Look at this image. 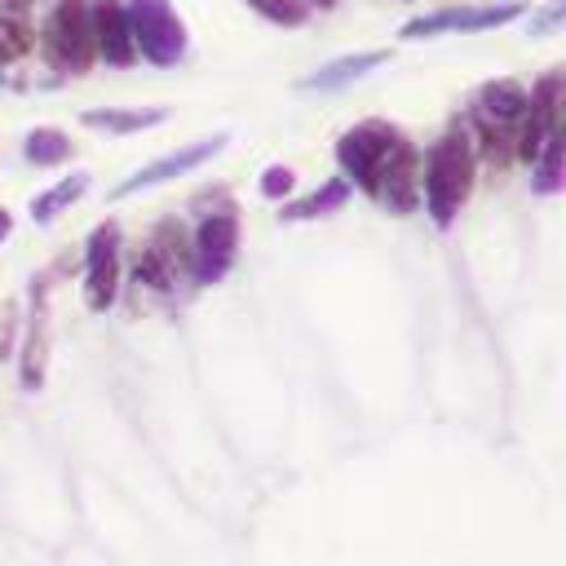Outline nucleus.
Wrapping results in <instances>:
<instances>
[{
    "mask_svg": "<svg viewBox=\"0 0 566 566\" xmlns=\"http://www.w3.org/2000/svg\"><path fill=\"white\" fill-rule=\"evenodd\" d=\"M305 4H318V9H332L336 0H305Z\"/></svg>",
    "mask_w": 566,
    "mask_h": 566,
    "instance_id": "25",
    "label": "nucleus"
},
{
    "mask_svg": "<svg viewBox=\"0 0 566 566\" xmlns=\"http://www.w3.org/2000/svg\"><path fill=\"white\" fill-rule=\"evenodd\" d=\"M234 252H239V221H234V212H212V217H203L199 230H195V248H190L195 279H199V283L226 279V270L234 265Z\"/></svg>",
    "mask_w": 566,
    "mask_h": 566,
    "instance_id": "6",
    "label": "nucleus"
},
{
    "mask_svg": "<svg viewBox=\"0 0 566 566\" xmlns=\"http://www.w3.org/2000/svg\"><path fill=\"white\" fill-rule=\"evenodd\" d=\"M84 190H88V172H71V177H62L57 186H49L44 195L31 199V217H35V221H53V217H57L62 208H71Z\"/></svg>",
    "mask_w": 566,
    "mask_h": 566,
    "instance_id": "17",
    "label": "nucleus"
},
{
    "mask_svg": "<svg viewBox=\"0 0 566 566\" xmlns=\"http://www.w3.org/2000/svg\"><path fill=\"white\" fill-rule=\"evenodd\" d=\"M44 323H49V301H44V292H35V318H31L27 358H22V389H40V380H44V349H49Z\"/></svg>",
    "mask_w": 566,
    "mask_h": 566,
    "instance_id": "15",
    "label": "nucleus"
},
{
    "mask_svg": "<svg viewBox=\"0 0 566 566\" xmlns=\"http://www.w3.org/2000/svg\"><path fill=\"white\" fill-rule=\"evenodd\" d=\"M248 9H256L265 22L274 27H301L310 18V4L305 0H243Z\"/></svg>",
    "mask_w": 566,
    "mask_h": 566,
    "instance_id": "19",
    "label": "nucleus"
},
{
    "mask_svg": "<svg viewBox=\"0 0 566 566\" xmlns=\"http://www.w3.org/2000/svg\"><path fill=\"white\" fill-rule=\"evenodd\" d=\"M478 177V155H473V137L464 124H451L424 155V208L433 217V226H451L455 212L464 208L469 190Z\"/></svg>",
    "mask_w": 566,
    "mask_h": 566,
    "instance_id": "1",
    "label": "nucleus"
},
{
    "mask_svg": "<svg viewBox=\"0 0 566 566\" xmlns=\"http://www.w3.org/2000/svg\"><path fill=\"white\" fill-rule=\"evenodd\" d=\"M88 40H93V57H102L106 66H133L137 62L119 0H93L88 4Z\"/></svg>",
    "mask_w": 566,
    "mask_h": 566,
    "instance_id": "9",
    "label": "nucleus"
},
{
    "mask_svg": "<svg viewBox=\"0 0 566 566\" xmlns=\"http://www.w3.org/2000/svg\"><path fill=\"white\" fill-rule=\"evenodd\" d=\"M27 4H31V0H0V13H4V18H22Z\"/></svg>",
    "mask_w": 566,
    "mask_h": 566,
    "instance_id": "23",
    "label": "nucleus"
},
{
    "mask_svg": "<svg viewBox=\"0 0 566 566\" xmlns=\"http://www.w3.org/2000/svg\"><path fill=\"white\" fill-rule=\"evenodd\" d=\"M44 57L66 71L80 75L93 66V40H88V0H57L49 13V31H44Z\"/></svg>",
    "mask_w": 566,
    "mask_h": 566,
    "instance_id": "4",
    "label": "nucleus"
},
{
    "mask_svg": "<svg viewBox=\"0 0 566 566\" xmlns=\"http://www.w3.org/2000/svg\"><path fill=\"white\" fill-rule=\"evenodd\" d=\"M292 186H296V172L283 168V164H270V168L261 172V195H265V199H287Z\"/></svg>",
    "mask_w": 566,
    "mask_h": 566,
    "instance_id": "20",
    "label": "nucleus"
},
{
    "mask_svg": "<svg viewBox=\"0 0 566 566\" xmlns=\"http://www.w3.org/2000/svg\"><path fill=\"white\" fill-rule=\"evenodd\" d=\"M562 168H566V150H562V133L553 128V133L539 142L535 159H531V186H535L539 195H553V190L562 186Z\"/></svg>",
    "mask_w": 566,
    "mask_h": 566,
    "instance_id": "16",
    "label": "nucleus"
},
{
    "mask_svg": "<svg viewBox=\"0 0 566 566\" xmlns=\"http://www.w3.org/2000/svg\"><path fill=\"white\" fill-rule=\"evenodd\" d=\"M168 119V106H93L80 115V124L102 128V133H142Z\"/></svg>",
    "mask_w": 566,
    "mask_h": 566,
    "instance_id": "13",
    "label": "nucleus"
},
{
    "mask_svg": "<svg viewBox=\"0 0 566 566\" xmlns=\"http://www.w3.org/2000/svg\"><path fill=\"white\" fill-rule=\"evenodd\" d=\"M119 226H97L84 243V305L93 314L111 310L115 305V292H119Z\"/></svg>",
    "mask_w": 566,
    "mask_h": 566,
    "instance_id": "5",
    "label": "nucleus"
},
{
    "mask_svg": "<svg viewBox=\"0 0 566 566\" xmlns=\"http://www.w3.org/2000/svg\"><path fill=\"white\" fill-rule=\"evenodd\" d=\"M345 199H349V181H345V177H332V181H323L318 190H310L305 199L283 203V208H279V217H283V221H314V217H332L336 208H345Z\"/></svg>",
    "mask_w": 566,
    "mask_h": 566,
    "instance_id": "14",
    "label": "nucleus"
},
{
    "mask_svg": "<svg viewBox=\"0 0 566 566\" xmlns=\"http://www.w3.org/2000/svg\"><path fill=\"white\" fill-rule=\"evenodd\" d=\"M526 4L517 0H504V4H464V9H442V13H429V18H411L402 27V40H424V35H447V31H491V27H504L513 18H522Z\"/></svg>",
    "mask_w": 566,
    "mask_h": 566,
    "instance_id": "7",
    "label": "nucleus"
},
{
    "mask_svg": "<svg viewBox=\"0 0 566 566\" xmlns=\"http://www.w3.org/2000/svg\"><path fill=\"white\" fill-rule=\"evenodd\" d=\"M22 155H27V164H40V168L62 164V159H71V137L62 128H31L22 137Z\"/></svg>",
    "mask_w": 566,
    "mask_h": 566,
    "instance_id": "18",
    "label": "nucleus"
},
{
    "mask_svg": "<svg viewBox=\"0 0 566 566\" xmlns=\"http://www.w3.org/2000/svg\"><path fill=\"white\" fill-rule=\"evenodd\" d=\"M181 234L172 239V226H159V234L137 252V283H146V287H159V292H168L172 283H177V274H181Z\"/></svg>",
    "mask_w": 566,
    "mask_h": 566,
    "instance_id": "11",
    "label": "nucleus"
},
{
    "mask_svg": "<svg viewBox=\"0 0 566 566\" xmlns=\"http://www.w3.org/2000/svg\"><path fill=\"white\" fill-rule=\"evenodd\" d=\"M133 53L150 66H177L186 57V27L168 0H128L124 4Z\"/></svg>",
    "mask_w": 566,
    "mask_h": 566,
    "instance_id": "2",
    "label": "nucleus"
},
{
    "mask_svg": "<svg viewBox=\"0 0 566 566\" xmlns=\"http://www.w3.org/2000/svg\"><path fill=\"white\" fill-rule=\"evenodd\" d=\"M385 62H389V53H385V49L349 53V57H336V62L318 66L314 75H305V84H301V88H314V93H336V88H345V84L363 80L367 71H376V66H385Z\"/></svg>",
    "mask_w": 566,
    "mask_h": 566,
    "instance_id": "12",
    "label": "nucleus"
},
{
    "mask_svg": "<svg viewBox=\"0 0 566 566\" xmlns=\"http://www.w3.org/2000/svg\"><path fill=\"white\" fill-rule=\"evenodd\" d=\"M9 230H13V217H9V212H4V208H0V243H4V239H9Z\"/></svg>",
    "mask_w": 566,
    "mask_h": 566,
    "instance_id": "24",
    "label": "nucleus"
},
{
    "mask_svg": "<svg viewBox=\"0 0 566 566\" xmlns=\"http://www.w3.org/2000/svg\"><path fill=\"white\" fill-rule=\"evenodd\" d=\"M398 133H394V124H385V119H363V124H354L349 133H340V142H336V164H340V172H345V181L354 177L363 190H371V181H376V172L389 164V155L398 150Z\"/></svg>",
    "mask_w": 566,
    "mask_h": 566,
    "instance_id": "3",
    "label": "nucleus"
},
{
    "mask_svg": "<svg viewBox=\"0 0 566 566\" xmlns=\"http://www.w3.org/2000/svg\"><path fill=\"white\" fill-rule=\"evenodd\" d=\"M416 168H420L416 146H411V142H398V150H394V155H389V164L376 172V181H371V190H367V195H371L380 208H389V212H411V208L420 203Z\"/></svg>",
    "mask_w": 566,
    "mask_h": 566,
    "instance_id": "10",
    "label": "nucleus"
},
{
    "mask_svg": "<svg viewBox=\"0 0 566 566\" xmlns=\"http://www.w3.org/2000/svg\"><path fill=\"white\" fill-rule=\"evenodd\" d=\"M562 13H566V0H553V4L539 13V22H531V35H544V31L562 27Z\"/></svg>",
    "mask_w": 566,
    "mask_h": 566,
    "instance_id": "22",
    "label": "nucleus"
},
{
    "mask_svg": "<svg viewBox=\"0 0 566 566\" xmlns=\"http://www.w3.org/2000/svg\"><path fill=\"white\" fill-rule=\"evenodd\" d=\"M13 22H18V18H4V13H0V62H9L13 53L27 49V31L13 27Z\"/></svg>",
    "mask_w": 566,
    "mask_h": 566,
    "instance_id": "21",
    "label": "nucleus"
},
{
    "mask_svg": "<svg viewBox=\"0 0 566 566\" xmlns=\"http://www.w3.org/2000/svg\"><path fill=\"white\" fill-rule=\"evenodd\" d=\"M221 146H226V133H212V137H199V142H190V146H181V150H172V155H159L155 164H146V168H137L133 177H124L111 199H124V195H137V190H146V186H164V181H172V177H186V172H195L203 159H212Z\"/></svg>",
    "mask_w": 566,
    "mask_h": 566,
    "instance_id": "8",
    "label": "nucleus"
}]
</instances>
